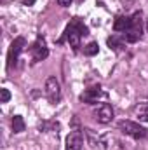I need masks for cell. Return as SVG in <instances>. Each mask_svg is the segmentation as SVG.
Here are the masks:
<instances>
[{
	"label": "cell",
	"instance_id": "obj_8",
	"mask_svg": "<svg viewBox=\"0 0 148 150\" xmlns=\"http://www.w3.org/2000/svg\"><path fill=\"white\" fill-rule=\"evenodd\" d=\"M94 119L99 124H110L113 120V108L108 103H101L96 110H94Z\"/></svg>",
	"mask_w": 148,
	"mask_h": 150
},
{
	"label": "cell",
	"instance_id": "obj_14",
	"mask_svg": "<svg viewBox=\"0 0 148 150\" xmlns=\"http://www.w3.org/2000/svg\"><path fill=\"white\" fill-rule=\"evenodd\" d=\"M25 129H26V124H25L23 117L21 115H14L12 117V131L14 133H23Z\"/></svg>",
	"mask_w": 148,
	"mask_h": 150
},
{
	"label": "cell",
	"instance_id": "obj_7",
	"mask_svg": "<svg viewBox=\"0 0 148 150\" xmlns=\"http://www.w3.org/2000/svg\"><path fill=\"white\" fill-rule=\"evenodd\" d=\"M101 98H106V93H105L99 86L89 87V89H85V91L80 94V101H84V103H87V105H92V103H96V101L101 100Z\"/></svg>",
	"mask_w": 148,
	"mask_h": 150
},
{
	"label": "cell",
	"instance_id": "obj_9",
	"mask_svg": "<svg viewBox=\"0 0 148 150\" xmlns=\"http://www.w3.org/2000/svg\"><path fill=\"white\" fill-rule=\"evenodd\" d=\"M66 150H84V134L75 129L66 136Z\"/></svg>",
	"mask_w": 148,
	"mask_h": 150
},
{
	"label": "cell",
	"instance_id": "obj_13",
	"mask_svg": "<svg viewBox=\"0 0 148 150\" xmlns=\"http://www.w3.org/2000/svg\"><path fill=\"white\" fill-rule=\"evenodd\" d=\"M124 38H118L117 35H111V37L106 38V44H108V47L113 49V51H120L122 47H124Z\"/></svg>",
	"mask_w": 148,
	"mask_h": 150
},
{
	"label": "cell",
	"instance_id": "obj_10",
	"mask_svg": "<svg viewBox=\"0 0 148 150\" xmlns=\"http://www.w3.org/2000/svg\"><path fill=\"white\" fill-rule=\"evenodd\" d=\"M30 52H32V56H33V61H42V59H45V58L49 56V49H47V45H45V40H44V38H37V42L32 45Z\"/></svg>",
	"mask_w": 148,
	"mask_h": 150
},
{
	"label": "cell",
	"instance_id": "obj_17",
	"mask_svg": "<svg viewBox=\"0 0 148 150\" xmlns=\"http://www.w3.org/2000/svg\"><path fill=\"white\" fill-rule=\"evenodd\" d=\"M9 100H11V93H9V89L2 87V89H0V103H7Z\"/></svg>",
	"mask_w": 148,
	"mask_h": 150
},
{
	"label": "cell",
	"instance_id": "obj_15",
	"mask_svg": "<svg viewBox=\"0 0 148 150\" xmlns=\"http://www.w3.org/2000/svg\"><path fill=\"white\" fill-rule=\"evenodd\" d=\"M98 51H99L98 42H91V44H87V45L84 47V54H85V56H96Z\"/></svg>",
	"mask_w": 148,
	"mask_h": 150
},
{
	"label": "cell",
	"instance_id": "obj_16",
	"mask_svg": "<svg viewBox=\"0 0 148 150\" xmlns=\"http://www.w3.org/2000/svg\"><path fill=\"white\" fill-rule=\"evenodd\" d=\"M40 129H44V131H58L59 129V124L58 122H42L40 124Z\"/></svg>",
	"mask_w": 148,
	"mask_h": 150
},
{
	"label": "cell",
	"instance_id": "obj_4",
	"mask_svg": "<svg viewBox=\"0 0 148 150\" xmlns=\"http://www.w3.org/2000/svg\"><path fill=\"white\" fill-rule=\"evenodd\" d=\"M118 129L124 134H127V136H131L134 140H141V138L147 136V129H143L138 122H132V120H125V119L120 120L118 122Z\"/></svg>",
	"mask_w": 148,
	"mask_h": 150
},
{
	"label": "cell",
	"instance_id": "obj_12",
	"mask_svg": "<svg viewBox=\"0 0 148 150\" xmlns=\"http://www.w3.org/2000/svg\"><path fill=\"white\" fill-rule=\"evenodd\" d=\"M134 117L141 122H148V103H140L134 107Z\"/></svg>",
	"mask_w": 148,
	"mask_h": 150
},
{
	"label": "cell",
	"instance_id": "obj_19",
	"mask_svg": "<svg viewBox=\"0 0 148 150\" xmlns=\"http://www.w3.org/2000/svg\"><path fill=\"white\" fill-rule=\"evenodd\" d=\"M23 2V5H33L35 4V0H21Z\"/></svg>",
	"mask_w": 148,
	"mask_h": 150
},
{
	"label": "cell",
	"instance_id": "obj_11",
	"mask_svg": "<svg viewBox=\"0 0 148 150\" xmlns=\"http://www.w3.org/2000/svg\"><path fill=\"white\" fill-rule=\"evenodd\" d=\"M129 28H131V18L129 16H117L115 18V23H113V30L115 32L125 33Z\"/></svg>",
	"mask_w": 148,
	"mask_h": 150
},
{
	"label": "cell",
	"instance_id": "obj_6",
	"mask_svg": "<svg viewBox=\"0 0 148 150\" xmlns=\"http://www.w3.org/2000/svg\"><path fill=\"white\" fill-rule=\"evenodd\" d=\"M45 96H47V100L52 105L61 101V86H59L56 77H49L47 79V82H45Z\"/></svg>",
	"mask_w": 148,
	"mask_h": 150
},
{
	"label": "cell",
	"instance_id": "obj_18",
	"mask_svg": "<svg viewBox=\"0 0 148 150\" xmlns=\"http://www.w3.org/2000/svg\"><path fill=\"white\" fill-rule=\"evenodd\" d=\"M72 2H73V0H58V4H59L61 7H68V5H72Z\"/></svg>",
	"mask_w": 148,
	"mask_h": 150
},
{
	"label": "cell",
	"instance_id": "obj_21",
	"mask_svg": "<svg viewBox=\"0 0 148 150\" xmlns=\"http://www.w3.org/2000/svg\"><path fill=\"white\" fill-rule=\"evenodd\" d=\"M78 2H84V0H78Z\"/></svg>",
	"mask_w": 148,
	"mask_h": 150
},
{
	"label": "cell",
	"instance_id": "obj_2",
	"mask_svg": "<svg viewBox=\"0 0 148 150\" xmlns=\"http://www.w3.org/2000/svg\"><path fill=\"white\" fill-rule=\"evenodd\" d=\"M143 14H141V11H138V12H134L132 16H131V28L124 33V40L125 42H129V44H134V42H138L140 38H141V32H143Z\"/></svg>",
	"mask_w": 148,
	"mask_h": 150
},
{
	"label": "cell",
	"instance_id": "obj_3",
	"mask_svg": "<svg viewBox=\"0 0 148 150\" xmlns=\"http://www.w3.org/2000/svg\"><path fill=\"white\" fill-rule=\"evenodd\" d=\"M84 134L87 138V143L92 147L94 150H108L110 149V136L108 134H101L91 127L84 129Z\"/></svg>",
	"mask_w": 148,
	"mask_h": 150
},
{
	"label": "cell",
	"instance_id": "obj_5",
	"mask_svg": "<svg viewBox=\"0 0 148 150\" xmlns=\"http://www.w3.org/2000/svg\"><path fill=\"white\" fill-rule=\"evenodd\" d=\"M25 45H26V40L23 37H16L12 40L11 47H9V52H7V68H12V65H16V61H18L19 54L23 52Z\"/></svg>",
	"mask_w": 148,
	"mask_h": 150
},
{
	"label": "cell",
	"instance_id": "obj_1",
	"mask_svg": "<svg viewBox=\"0 0 148 150\" xmlns=\"http://www.w3.org/2000/svg\"><path fill=\"white\" fill-rule=\"evenodd\" d=\"M85 35H89V28H87L78 18H73L72 23L68 25L66 32H65V37L68 38V42H70V45L73 47V51H78V47H80V38L85 37Z\"/></svg>",
	"mask_w": 148,
	"mask_h": 150
},
{
	"label": "cell",
	"instance_id": "obj_20",
	"mask_svg": "<svg viewBox=\"0 0 148 150\" xmlns=\"http://www.w3.org/2000/svg\"><path fill=\"white\" fill-rule=\"evenodd\" d=\"M147 32H148V21H147Z\"/></svg>",
	"mask_w": 148,
	"mask_h": 150
}]
</instances>
